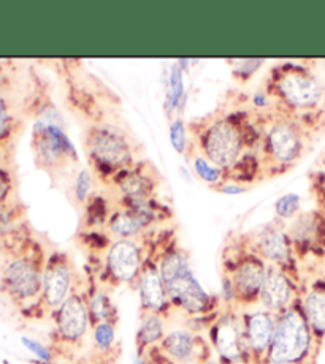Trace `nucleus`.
<instances>
[{"instance_id": "nucleus-1", "label": "nucleus", "mask_w": 325, "mask_h": 364, "mask_svg": "<svg viewBox=\"0 0 325 364\" xmlns=\"http://www.w3.org/2000/svg\"><path fill=\"white\" fill-rule=\"evenodd\" d=\"M317 344L299 301L277 315V328L265 364H314Z\"/></svg>"}, {"instance_id": "nucleus-2", "label": "nucleus", "mask_w": 325, "mask_h": 364, "mask_svg": "<svg viewBox=\"0 0 325 364\" xmlns=\"http://www.w3.org/2000/svg\"><path fill=\"white\" fill-rule=\"evenodd\" d=\"M172 307L189 315L205 314L211 306V296L203 289L190 268V262L182 250L165 252L158 263Z\"/></svg>"}, {"instance_id": "nucleus-3", "label": "nucleus", "mask_w": 325, "mask_h": 364, "mask_svg": "<svg viewBox=\"0 0 325 364\" xmlns=\"http://www.w3.org/2000/svg\"><path fill=\"white\" fill-rule=\"evenodd\" d=\"M35 148L41 162L48 166L62 164L66 159H75L76 151L63 132L59 111L46 107L35 122Z\"/></svg>"}, {"instance_id": "nucleus-4", "label": "nucleus", "mask_w": 325, "mask_h": 364, "mask_svg": "<svg viewBox=\"0 0 325 364\" xmlns=\"http://www.w3.org/2000/svg\"><path fill=\"white\" fill-rule=\"evenodd\" d=\"M210 339L216 358L224 364H252L248 342L244 338L243 320L233 312L221 315L210 328Z\"/></svg>"}, {"instance_id": "nucleus-5", "label": "nucleus", "mask_w": 325, "mask_h": 364, "mask_svg": "<svg viewBox=\"0 0 325 364\" xmlns=\"http://www.w3.org/2000/svg\"><path fill=\"white\" fill-rule=\"evenodd\" d=\"M278 94L284 103L295 109H313L322 102L321 81L301 67H286L277 78Z\"/></svg>"}, {"instance_id": "nucleus-6", "label": "nucleus", "mask_w": 325, "mask_h": 364, "mask_svg": "<svg viewBox=\"0 0 325 364\" xmlns=\"http://www.w3.org/2000/svg\"><path fill=\"white\" fill-rule=\"evenodd\" d=\"M203 154L211 164L227 170L235 165L243 151L242 132L229 121H217L205 130L202 136Z\"/></svg>"}, {"instance_id": "nucleus-7", "label": "nucleus", "mask_w": 325, "mask_h": 364, "mask_svg": "<svg viewBox=\"0 0 325 364\" xmlns=\"http://www.w3.org/2000/svg\"><path fill=\"white\" fill-rule=\"evenodd\" d=\"M86 148L97 165L107 168H124L132 162V148L127 138L115 129L97 127L86 136Z\"/></svg>"}, {"instance_id": "nucleus-8", "label": "nucleus", "mask_w": 325, "mask_h": 364, "mask_svg": "<svg viewBox=\"0 0 325 364\" xmlns=\"http://www.w3.org/2000/svg\"><path fill=\"white\" fill-rule=\"evenodd\" d=\"M54 320L61 341L70 346L80 344L93 325L86 298L80 293H73L66 303L54 311Z\"/></svg>"}, {"instance_id": "nucleus-9", "label": "nucleus", "mask_w": 325, "mask_h": 364, "mask_svg": "<svg viewBox=\"0 0 325 364\" xmlns=\"http://www.w3.org/2000/svg\"><path fill=\"white\" fill-rule=\"evenodd\" d=\"M143 254L135 241L118 240L105 255V269L113 282L132 284L143 269Z\"/></svg>"}, {"instance_id": "nucleus-10", "label": "nucleus", "mask_w": 325, "mask_h": 364, "mask_svg": "<svg viewBox=\"0 0 325 364\" xmlns=\"http://www.w3.org/2000/svg\"><path fill=\"white\" fill-rule=\"evenodd\" d=\"M299 293L291 274L279 266L268 264L267 274L260 289L259 303L262 309L278 315L289 309L295 301H299Z\"/></svg>"}, {"instance_id": "nucleus-11", "label": "nucleus", "mask_w": 325, "mask_h": 364, "mask_svg": "<svg viewBox=\"0 0 325 364\" xmlns=\"http://www.w3.org/2000/svg\"><path fill=\"white\" fill-rule=\"evenodd\" d=\"M75 293L73 268L63 254L54 255L43 269L41 298L49 309L56 311Z\"/></svg>"}, {"instance_id": "nucleus-12", "label": "nucleus", "mask_w": 325, "mask_h": 364, "mask_svg": "<svg viewBox=\"0 0 325 364\" xmlns=\"http://www.w3.org/2000/svg\"><path fill=\"white\" fill-rule=\"evenodd\" d=\"M267 268L268 263L254 252L239 258L235 268L229 274L237 291V303H259L260 289H262Z\"/></svg>"}, {"instance_id": "nucleus-13", "label": "nucleus", "mask_w": 325, "mask_h": 364, "mask_svg": "<svg viewBox=\"0 0 325 364\" xmlns=\"http://www.w3.org/2000/svg\"><path fill=\"white\" fill-rule=\"evenodd\" d=\"M267 154L278 165H292L303 154L300 129L291 121L281 119L273 122L267 132Z\"/></svg>"}, {"instance_id": "nucleus-14", "label": "nucleus", "mask_w": 325, "mask_h": 364, "mask_svg": "<svg viewBox=\"0 0 325 364\" xmlns=\"http://www.w3.org/2000/svg\"><path fill=\"white\" fill-rule=\"evenodd\" d=\"M6 291L18 301H29L41 295L43 271L29 258H15L4 271Z\"/></svg>"}, {"instance_id": "nucleus-15", "label": "nucleus", "mask_w": 325, "mask_h": 364, "mask_svg": "<svg viewBox=\"0 0 325 364\" xmlns=\"http://www.w3.org/2000/svg\"><path fill=\"white\" fill-rule=\"evenodd\" d=\"M242 320L252 364H265L277 328V315L265 309H257L243 314Z\"/></svg>"}, {"instance_id": "nucleus-16", "label": "nucleus", "mask_w": 325, "mask_h": 364, "mask_svg": "<svg viewBox=\"0 0 325 364\" xmlns=\"http://www.w3.org/2000/svg\"><path fill=\"white\" fill-rule=\"evenodd\" d=\"M203 342L189 330H173L165 334L159 344L162 358L172 364H199L203 356Z\"/></svg>"}, {"instance_id": "nucleus-17", "label": "nucleus", "mask_w": 325, "mask_h": 364, "mask_svg": "<svg viewBox=\"0 0 325 364\" xmlns=\"http://www.w3.org/2000/svg\"><path fill=\"white\" fill-rule=\"evenodd\" d=\"M141 312L164 315L172 307L158 264H145L137 279Z\"/></svg>"}, {"instance_id": "nucleus-18", "label": "nucleus", "mask_w": 325, "mask_h": 364, "mask_svg": "<svg viewBox=\"0 0 325 364\" xmlns=\"http://www.w3.org/2000/svg\"><path fill=\"white\" fill-rule=\"evenodd\" d=\"M254 254H257L268 264L286 269V266L292 260L291 236L282 232L279 227H267L257 236Z\"/></svg>"}, {"instance_id": "nucleus-19", "label": "nucleus", "mask_w": 325, "mask_h": 364, "mask_svg": "<svg viewBox=\"0 0 325 364\" xmlns=\"http://www.w3.org/2000/svg\"><path fill=\"white\" fill-rule=\"evenodd\" d=\"M300 306L317 344L325 339V282L317 281L305 295L300 296Z\"/></svg>"}, {"instance_id": "nucleus-20", "label": "nucleus", "mask_w": 325, "mask_h": 364, "mask_svg": "<svg viewBox=\"0 0 325 364\" xmlns=\"http://www.w3.org/2000/svg\"><path fill=\"white\" fill-rule=\"evenodd\" d=\"M165 320L159 314H141L137 330V353L145 355L146 350L159 346L165 338Z\"/></svg>"}, {"instance_id": "nucleus-21", "label": "nucleus", "mask_w": 325, "mask_h": 364, "mask_svg": "<svg viewBox=\"0 0 325 364\" xmlns=\"http://www.w3.org/2000/svg\"><path fill=\"white\" fill-rule=\"evenodd\" d=\"M151 223V214L138 211H123L110 219V232L119 240H130Z\"/></svg>"}, {"instance_id": "nucleus-22", "label": "nucleus", "mask_w": 325, "mask_h": 364, "mask_svg": "<svg viewBox=\"0 0 325 364\" xmlns=\"http://www.w3.org/2000/svg\"><path fill=\"white\" fill-rule=\"evenodd\" d=\"M186 100V86H185V72L180 62H175L170 68L167 82V99H165V109L167 113L178 111Z\"/></svg>"}, {"instance_id": "nucleus-23", "label": "nucleus", "mask_w": 325, "mask_h": 364, "mask_svg": "<svg viewBox=\"0 0 325 364\" xmlns=\"http://www.w3.org/2000/svg\"><path fill=\"white\" fill-rule=\"evenodd\" d=\"M89 314H91V321H93V326L96 323H100V321H111L115 323V315H116V307L113 304V301L103 290H94L91 295L86 298Z\"/></svg>"}, {"instance_id": "nucleus-24", "label": "nucleus", "mask_w": 325, "mask_h": 364, "mask_svg": "<svg viewBox=\"0 0 325 364\" xmlns=\"http://www.w3.org/2000/svg\"><path fill=\"white\" fill-rule=\"evenodd\" d=\"M121 191L127 200H146V195L151 191V182L138 173H130L119 182Z\"/></svg>"}, {"instance_id": "nucleus-25", "label": "nucleus", "mask_w": 325, "mask_h": 364, "mask_svg": "<svg viewBox=\"0 0 325 364\" xmlns=\"http://www.w3.org/2000/svg\"><path fill=\"white\" fill-rule=\"evenodd\" d=\"M94 347L100 353H110L116 344V325L111 321H100L93 326Z\"/></svg>"}, {"instance_id": "nucleus-26", "label": "nucleus", "mask_w": 325, "mask_h": 364, "mask_svg": "<svg viewBox=\"0 0 325 364\" xmlns=\"http://www.w3.org/2000/svg\"><path fill=\"white\" fill-rule=\"evenodd\" d=\"M194 170L202 181L208 184H217L222 179V170L215 164H211L205 156H197L194 159Z\"/></svg>"}, {"instance_id": "nucleus-27", "label": "nucleus", "mask_w": 325, "mask_h": 364, "mask_svg": "<svg viewBox=\"0 0 325 364\" xmlns=\"http://www.w3.org/2000/svg\"><path fill=\"white\" fill-rule=\"evenodd\" d=\"M300 203L301 197L299 193L289 192L286 195H282V197L274 203V211H277V215L279 219H292L296 211L300 209Z\"/></svg>"}, {"instance_id": "nucleus-28", "label": "nucleus", "mask_w": 325, "mask_h": 364, "mask_svg": "<svg viewBox=\"0 0 325 364\" xmlns=\"http://www.w3.org/2000/svg\"><path fill=\"white\" fill-rule=\"evenodd\" d=\"M170 141L173 149L180 154H185L187 148V130L182 119L176 117L170 124Z\"/></svg>"}, {"instance_id": "nucleus-29", "label": "nucleus", "mask_w": 325, "mask_h": 364, "mask_svg": "<svg viewBox=\"0 0 325 364\" xmlns=\"http://www.w3.org/2000/svg\"><path fill=\"white\" fill-rule=\"evenodd\" d=\"M21 342H23V346L29 350V352L37 358L40 363L43 364H51L53 363V352L51 348L46 347L45 344H41L40 341L29 338V336H23L21 338Z\"/></svg>"}, {"instance_id": "nucleus-30", "label": "nucleus", "mask_w": 325, "mask_h": 364, "mask_svg": "<svg viewBox=\"0 0 325 364\" xmlns=\"http://www.w3.org/2000/svg\"><path fill=\"white\" fill-rule=\"evenodd\" d=\"M93 191V176L88 170H81L75 179V195L80 201H86Z\"/></svg>"}, {"instance_id": "nucleus-31", "label": "nucleus", "mask_w": 325, "mask_h": 364, "mask_svg": "<svg viewBox=\"0 0 325 364\" xmlns=\"http://www.w3.org/2000/svg\"><path fill=\"white\" fill-rule=\"evenodd\" d=\"M6 130H9V114H6L4 100L0 99V136H2Z\"/></svg>"}, {"instance_id": "nucleus-32", "label": "nucleus", "mask_w": 325, "mask_h": 364, "mask_svg": "<svg viewBox=\"0 0 325 364\" xmlns=\"http://www.w3.org/2000/svg\"><path fill=\"white\" fill-rule=\"evenodd\" d=\"M221 191L225 195H238V193L244 192V187L239 184H232V182H225V184L221 186Z\"/></svg>"}, {"instance_id": "nucleus-33", "label": "nucleus", "mask_w": 325, "mask_h": 364, "mask_svg": "<svg viewBox=\"0 0 325 364\" xmlns=\"http://www.w3.org/2000/svg\"><path fill=\"white\" fill-rule=\"evenodd\" d=\"M252 102L256 107H267L268 105V97L265 92H256L252 97Z\"/></svg>"}, {"instance_id": "nucleus-34", "label": "nucleus", "mask_w": 325, "mask_h": 364, "mask_svg": "<svg viewBox=\"0 0 325 364\" xmlns=\"http://www.w3.org/2000/svg\"><path fill=\"white\" fill-rule=\"evenodd\" d=\"M6 191H9V179H6L5 174L0 171V201L4 200Z\"/></svg>"}, {"instance_id": "nucleus-35", "label": "nucleus", "mask_w": 325, "mask_h": 364, "mask_svg": "<svg viewBox=\"0 0 325 364\" xmlns=\"http://www.w3.org/2000/svg\"><path fill=\"white\" fill-rule=\"evenodd\" d=\"M130 364H148L146 360H145V355L141 353H135L132 356V363Z\"/></svg>"}, {"instance_id": "nucleus-36", "label": "nucleus", "mask_w": 325, "mask_h": 364, "mask_svg": "<svg viewBox=\"0 0 325 364\" xmlns=\"http://www.w3.org/2000/svg\"><path fill=\"white\" fill-rule=\"evenodd\" d=\"M199 364H224L221 360L219 358H216V356H208L207 360H203L202 363H199Z\"/></svg>"}]
</instances>
